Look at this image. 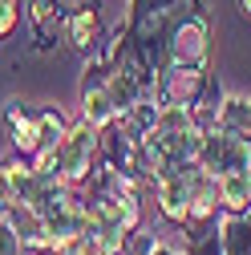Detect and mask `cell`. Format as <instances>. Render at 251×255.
<instances>
[{"label":"cell","instance_id":"6da1fadb","mask_svg":"<svg viewBox=\"0 0 251 255\" xmlns=\"http://www.w3.org/2000/svg\"><path fill=\"white\" fill-rule=\"evenodd\" d=\"M98 166H102V130L81 118L57 146V174L65 186H85Z\"/></svg>","mask_w":251,"mask_h":255},{"label":"cell","instance_id":"7a4b0ae2","mask_svg":"<svg viewBox=\"0 0 251 255\" xmlns=\"http://www.w3.org/2000/svg\"><path fill=\"white\" fill-rule=\"evenodd\" d=\"M207 85V73L203 65H162V73L154 77V102L158 106H191L199 102V93Z\"/></svg>","mask_w":251,"mask_h":255},{"label":"cell","instance_id":"3957f363","mask_svg":"<svg viewBox=\"0 0 251 255\" xmlns=\"http://www.w3.org/2000/svg\"><path fill=\"white\" fill-rule=\"evenodd\" d=\"M203 65L207 61V20L195 12V16H186L174 33H170V41H166V65Z\"/></svg>","mask_w":251,"mask_h":255},{"label":"cell","instance_id":"277c9868","mask_svg":"<svg viewBox=\"0 0 251 255\" xmlns=\"http://www.w3.org/2000/svg\"><path fill=\"white\" fill-rule=\"evenodd\" d=\"M65 33H69V41L89 57L93 49H98V41H102V20H98V0H85V4H77V12L65 20Z\"/></svg>","mask_w":251,"mask_h":255},{"label":"cell","instance_id":"5b68a950","mask_svg":"<svg viewBox=\"0 0 251 255\" xmlns=\"http://www.w3.org/2000/svg\"><path fill=\"white\" fill-rule=\"evenodd\" d=\"M4 118H8V130H12V146L24 158H33L41 150V122H37V114H28L20 102H8Z\"/></svg>","mask_w":251,"mask_h":255},{"label":"cell","instance_id":"8992f818","mask_svg":"<svg viewBox=\"0 0 251 255\" xmlns=\"http://www.w3.org/2000/svg\"><path fill=\"white\" fill-rule=\"evenodd\" d=\"M28 24L37 28V49H49L57 28L65 24V12H61L57 0H33V8H28Z\"/></svg>","mask_w":251,"mask_h":255},{"label":"cell","instance_id":"52a82bcc","mask_svg":"<svg viewBox=\"0 0 251 255\" xmlns=\"http://www.w3.org/2000/svg\"><path fill=\"white\" fill-rule=\"evenodd\" d=\"M251 174H219V207L223 211H251Z\"/></svg>","mask_w":251,"mask_h":255},{"label":"cell","instance_id":"ba28073f","mask_svg":"<svg viewBox=\"0 0 251 255\" xmlns=\"http://www.w3.org/2000/svg\"><path fill=\"white\" fill-rule=\"evenodd\" d=\"M37 122H41V150L45 146H61V138L69 134L65 118H61L57 110H37Z\"/></svg>","mask_w":251,"mask_h":255},{"label":"cell","instance_id":"9c48e42d","mask_svg":"<svg viewBox=\"0 0 251 255\" xmlns=\"http://www.w3.org/2000/svg\"><path fill=\"white\" fill-rule=\"evenodd\" d=\"M20 247H24V239L16 231V223L8 215H0V255H20Z\"/></svg>","mask_w":251,"mask_h":255},{"label":"cell","instance_id":"30bf717a","mask_svg":"<svg viewBox=\"0 0 251 255\" xmlns=\"http://www.w3.org/2000/svg\"><path fill=\"white\" fill-rule=\"evenodd\" d=\"M65 255H110V251L102 247V239L93 235V231H85L81 239H73V243L65 247Z\"/></svg>","mask_w":251,"mask_h":255},{"label":"cell","instance_id":"8fae6325","mask_svg":"<svg viewBox=\"0 0 251 255\" xmlns=\"http://www.w3.org/2000/svg\"><path fill=\"white\" fill-rule=\"evenodd\" d=\"M20 12H16V0H0V37H8L12 28H16Z\"/></svg>","mask_w":251,"mask_h":255},{"label":"cell","instance_id":"7c38bea8","mask_svg":"<svg viewBox=\"0 0 251 255\" xmlns=\"http://www.w3.org/2000/svg\"><path fill=\"white\" fill-rule=\"evenodd\" d=\"M146 255H182V251H174V247H166V243H154Z\"/></svg>","mask_w":251,"mask_h":255},{"label":"cell","instance_id":"4fadbf2b","mask_svg":"<svg viewBox=\"0 0 251 255\" xmlns=\"http://www.w3.org/2000/svg\"><path fill=\"white\" fill-rule=\"evenodd\" d=\"M239 12H243V16L251 20V0H239Z\"/></svg>","mask_w":251,"mask_h":255},{"label":"cell","instance_id":"5bb4252c","mask_svg":"<svg viewBox=\"0 0 251 255\" xmlns=\"http://www.w3.org/2000/svg\"><path fill=\"white\" fill-rule=\"evenodd\" d=\"M247 138H251V126H247Z\"/></svg>","mask_w":251,"mask_h":255},{"label":"cell","instance_id":"9a60e30c","mask_svg":"<svg viewBox=\"0 0 251 255\" xmlns=\"http://www.w3.org/2000/svg\"><path fill=\"white\" fill-rule=\"evenodd\" d=\"M247 203H251V195H247Z\"/></svg>","mask_w":251,"mask_h":255},{"label":"cell","instance_id":"2e32d148","mask_svg":"<svg viewBox=\"0 0 251 255\" xmlns=\"http://www.w3.org/2000/svg\"><path fill=\"white\" fill-rule=\"evenodd\" d=\"M0 215H4V211H0Z\"/></svg>","mask_w":251,"mask_h":255}]
</instances>
